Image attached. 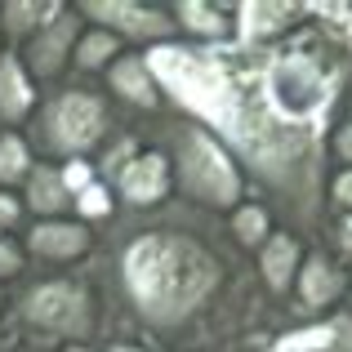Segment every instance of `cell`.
<instances>
[{"label":"cell","instance_id":"cell-10","mask_svg":"<svg viewBox=\"0 0 352 352\" xmlns=\"http://www.w3.org/2000/svg\"><path fill=\"white\" fill-rule=\"evenodd\" d=\"M94 241H98V228H85L76 219H36L23 236V250H27V263L36 258V263L63 272L72 263H89Z\"/></svg>","mask_w":352,"mask_h":352},{"label":"cell","instance_id":"cell-24","mask_svg":"<svg viewBox=\"0 0 352 352\" xmlns=\"http://www.w3.org/2000/svg\"><path fill=\"white\" fill-rule=\"evenodd\" d=\"M352 214V170H330L326 179V219Z\"/></svg>","mask_w":352,"mask_h":352},{"label":"cell","instance_id":"cell-30","mask_svg":"<svg viewBox=\"0 0 352 352\" xmlns=\"http://www.w3.org/2000/svg\"><path fill=\"white\" fill-rule=\"evenodd\" d=\"M9 352H45V348H32V344H18V339H14V348H9Z\"/></svg>","mask_w":352,"mask_h":352},{"label":"cell","instance_id":"cell-23","mask_svg":"<svg viewBox=\"0 0 352 352\" xmlns=\"http://www.w3.org/2000/svg\"><path fill=\"white\" fill-rule=\"evenodd\" d=\"M27 276V250L18 232H0V285H14Z\"/></svg>","mask_w":352,"mask_h":352},{"label":"cell","instance_id":"cell-8","mask_svg":"<svg viewBox=\"0 0 352 352\" xmlns=\"http://www.w3.org/2000/svg\"><path fill=\"white\" fill-rule=\"evenodd\" d=\"M80 32H85L80 9L76 5H63L58 14L41 27V32L27 36V41L14 50L18 63H23V72L36 80V89H41V85H58V80L72 72V50H76Z\"/></svg>","mask_w":352,"mask_h":352},{"label":"cell","instance_id":"cell-21","mask_svg":"<svg viewBox=\"0 0 352 352\" xmlns=\"http://www.w3.org/2000/svg\"><path fill=\"white\" fill-rule=\"evenodd\" d=\"M112 214H116V197H112V188L98 183V179L89 183L85 192H76V201H72V219L85 223V228H103Z\"/></svg>","mask_w":352,"mask_h":352},{"label":"cell","instance_id":"cell-2","mask_svg":"<svg viewBox=\"0 0 352 352\" xmlns=\"http://www.w3.org/2000/svg\"><path fill=\"white\" fill-rule=\"evenodd\" d=\"M85 276L103 312V344L232 352L281 326L223 219L179 197L156 210H116L98 228Z\"/></svg>","mask_w":352,"mask_h":352},{"label":"cell","instance_id":"cell-4","mask_svg":"<svg viewBox=\"0 0 352 352\" xmlns=\"http://www.w3.org/2000/svg\"><path fill=\"white\" fill-rule=\"evenodd\" d=\"M156 147L165 152L170 161V179H174V197L183 206H197L206 214H232L241 201H250V188H245V174L241 165L232 161L223 143L210 134L206 125L197 120H183L174 112L156 116Z\"/></svg>","mask_w":352,"mask_h":352},{"label":"cell","instance_id":"cell-22","mask_svg":"<svg viewBox=\"0 0 352 352\" xmlns=\"http://www.w3.org/2000/svg\"><path fill=\"white\" fill-rule=\"evenodd\" d=\"M317 245H326L344 267H352V214H330L317 232Z\"/></svg>","mask_w":352,"mask_h":352},{"label":"cell","instance_id":"cell-20","mask_svg":"<svg viewBox=\"0 0 352 352\" xmlns=\"http://www.w3.org/2000/svg\"><path fill=\"white\" fill-rule=\"evenodd\" d=\"M32 165H36V156H32V147H27V138L18 134V129H0V188L23 192Z\"/></svg>","mask_w":352,"mask_h":352},{"label":"cell","instance_id":"cell-27","mask_svg":"<svg viewBox=\"0 0 352 352\" xmlns=\"http://www.w3.org/2000/svg\"><path fill=\"white\" fill-rule=\"evenodd\" d=\"M23 219H27L23 197H18V192H5V188H0V232H18V228H23Z\"/></svg>","mask_w":352,"mask_h":352},{"label":"cell","instance_id":"cell-1","mask_svg":"<svg viewBox=\"0 0 352 352\" xmlns=\"http://www.w3.org/2000/svg\"><path fill=\"white\" fill-rule=\"evenodd\" d=\"M165 112L206 125L245 174L250 201L281 232L326 228L330 129L352 98V5H317L276 45H188L143 54Z\"/></svg>","mask_w":352,"mask_h":352},{"label":"cell","instance_id":"cell-16","mask_svg":"<svg viewBox=\"0 0 352 352\" xmlns=\"http://www.w3.org/2000/svg\"><path fill=\"white\" fill-rule=\"evenodd\" d=\"M18 197H23V210L32 214V223H36V219H72V192L63 188L58 165L36 161Z\"/></svg>","mask_w":352,"mask_h":352},{"label":"cell","instance_id":"cell-12","mask_svg":"<svg viewBox=\"0 0 352 352\" xmlns=\"http://www.w3.org/2000/svg\"><path fill=\"white\" fill-rule=\"evenodd\" d=\"M103 94L134 116H165V94L156 85V76L147 72V58L138 50H125L103 72Z\"/></svg>","mask_w":352,"mask_h":352},{"label":"cell","instance_id":"cell-25","mask_svg":"<svg viewBox=\"0 0 352 352\" xmlns=\"http://www.w3.org/2000/svg\"><path fill=\"white\" fill-rule=\"evenodd\" d=\"M330 170H352V120H339L335 129H330Z\"/></svg>","mask_w":352,"mask_h":352},{"label":"cell","instance_id":"cell-31","mask_svg":"<svg viewBox=\"0 0 352 352\" xmlns=\"http://www.w3.org/2000/svg\"><path fill=\"white\" fill-rule=\"evenodd\" d=\"M5 308H9V299H5V285H0V326H5Z\"/></svg>","mask_w":352,"mask_h":352},{"label":"cell","instance_id":"cell-15","mask_svg":"<svg viewBox=\"0 0 352 352\" xmlns=\"http://www.w3.org/2000/svg\"><path fill=\"white\" fill-rule=\"evenodd\" d=\"M36 103H41V89H36V80L23 72V63H18L14 50L0 54V120H5L9 129L27 125L36 112Z\"/></svg>","mask_w":352,"mask_h":352},{"label":"cell","instance_id":"cell-26","mask_svg":"<svg viewBox=\"0 0 352 352\" xmlns=\"http://www.w3.org/2000/svg\"><path fill=\"white\" fill-rule=\"evenodd\" d=\"M58 179H63V188L72 192V201H76V192H85L98 174H94V161H63L58 165Z\"/></svg>","mask_w":352,"mask_h":352},{"label":"cell","instance_id":"cell-28","mask_svg":"<svg viewBox=\"0 0 352 352\" xmlns=\"http://www.w3.org/2000/svg\"><path fill=\"white\" fill-rule=\"evenodd\" d=\"M58 352H103L98 344H67V348H58Z\"/></svg>","mask_w":352,"mask_h":352},{"label":"cell","instance_id":"cell-19","mask_svg":"<svg viewBox=\"0 0 352 352\" xmlns=\"http://www.w3.org/2000/svg\"><path fill=\"white\" fill-rule=\"evenodd\" d=\"M120 54H125V45H120L116 36H107L103 27H89L85 23L76 50H72V72H76V76H103Z\"/></svg>","mask_w":352,"mask_h":352},{"label":"cell","instance_id":"cell-11","mask_svg":"<svg viewBox=\"0 0 352 352\" xmlns=\"http://www.w3.org/2000/svg\"><path fill=\"white\" fill-rule=\"evenodd\" d=\"M308 18L303 0H232V41L236 45H276Z\"/></svg>","mask_w":352,"mask_h":352},{"label":"cell","instance_id":"cell-32","mask_svg":"<svg viewBox=\"0 0 352 352\" xmlns=\"http://www.w3.org/2000/svg\"><path fill=\"white\" fill-rule=\"evenodd\" d=\"M344 312L352 317V285H348V299H344Z\"/></svg>","mask_w":352,"mask_h":352},{"label":"cell","instance_id":"cell-33","mask_svg":"<svg viewBox=\"0 0 352 352\" xmlns=\"http://www.w3.org/2000/svg\"><path fill=\"white\" fill-rule=\"evenodd\" d=\"M344 120H352V98H348V112H344Z\"/></svg>","mask_w":352,"mask_h":352},{"label":"cell","instance_id":"cell-5","mask_svg":"<svg viewBox=\"0 0 352 352\" xmlns=\"http://www.w3.org/2000/svg\"><path fill=\"white\" fill-rule=\"evenodd\" d=\"M120 129L116 103L94 89L89 80H67L41 94L32 120H27V147L36 161L63 165V161H94L103 143Z\"/></svg>","mask_w":352,"mask_h":352},{"label":"cell","instance_id":"cell-14","mask_svg":"<svg viewBox=\"0 0 352 352\" xmlns=\"http://www.w3.org/2000/svg\"><path fill=\"white\" fill-rule=\"evenodd\" d=\"M170 18L179 27V41H188V45H228L232 41V5H219V0H174Z\"/></svg>","mask_w":352,"mask_h":352},{"label":"cell","instance_id":"cell-34","mask_svg":"<svg viewBox=\"0 0 352 352\" xmlns=\"http://www.w3.org/2000/svg\"><path fill=\"white\" fill-rule=\"evenodd\" d=\"M0 41H5V36H0Z\"/></svg>","mask_w":352,"mask_h":352},{"label":"cell","instance_id":"cell-13","mask_svg":"<svg viewBox=\"0 0 352 352\" xmlns=\"http://www.w3.org/2000/svg\"><path fill=\"white\" fill-rule=\"evenodd\" d=\"M303 250H308V241L294 236V232H281L276 228L272 236L263 241V245L250 254V263H254V276L258 285H263L267 303H272L276 312H281V303L290 299V285L294 276H299V263H303Z\"/></svg>","mask_w":352,"mask_h":352},{"label":"cell","instance_id":"cell-3","mask_svg":"<svg viewBox=\"0 0 352 352\" xmlns=\"http://www.w3.org/2000/svg\"><path fill=\"white\" fill-rule=\"evenodd\" d=\"M5 326L18 344L58 352L67 344H98L103 339V312L85 272H45L18 285L5 308Z\"/></svg>","mask_w":352,"mask_h":352},{"label":"cell","instance_id":"cell-7","mask_svg":"<svg viewBox=\"0 0 352 352\" xmlns=\"http://www.w3.org/2000/svg\"><path fill=\"white\" fill-rule=\"evenodd\" d=\"M76 9L89 27H103L125 50H138V54L179 41L170 5H156V0H76Z\"/></svg>","mask_w":352,"mask_h":352},{"label":"cell","instance_id":"cell-18","mask_svg":"<svg viewBox=\"0 0 352 352\" xmlns=\"http://www.w3.org/2000/svg\"><path fill=\"white\" fill-rule=\"evenodd\" d=\"M223 228H228V236H232V245L241 254H254V250L276 232V219L267 214V206H258V201H241L232 214H223Z\"/></svg>","mask_w":352,"mask_h":352},{"label":"cell","instance_id":"cell-6","mask_svg":"<svg viewBox=\"0 0 352 352\" xmlns=\"http://www.w3.org/2000/svg\"><path fill=\"white\" fill-rule=\"evenodd\" d=\"M348 285H352V267H344L326 245L308 241L299 276L290 285V299L281 308V326H303V321H321L330 312H339L348 299Z\"/></svg>","mask_w":352,"mask_h":352},{"label":"cell","instance_id":"cell-17","mask_svg":"<svg viewBox=\"0 0 352 352\" xmlns=\"http://www.w3.org/2000/svg\"><path fill=\"white\" fill-rule=\"evenodd\" d=\"M58 9H63V0H5V5H0V36L23 45L27 36H36Z\"/></svg>","mask_w":352,"mask_h":352},{"label":"cell","instance_id":"cell-9","mask_svg":"<svg viewBox=\"0 0 352 352\" xmlns=\"http://www.w3.org/2000/svg\"><path fill=\"white\" fill-rule=\"evenodd\" d=\"M107 188H112V197H116V210H156L174 197L170 161H165V152L156 143L143 138V147L120 165V174Z\"/></svg>","mask_w":352,"mask_h":352},{"label":"cell","instance_id":"cell-29","mask_svg":"<svg viewBox=\"0 0 352 352\" xmlns=\"http://www.w3.org/2000/svg\"><path fill=\"white\" fill-rule=\"evenodd\" d=\"M14 348V335H9V326H0V352H9Z\"/></svg>","mask_w":352,"mask_h":352}]
</instances>
